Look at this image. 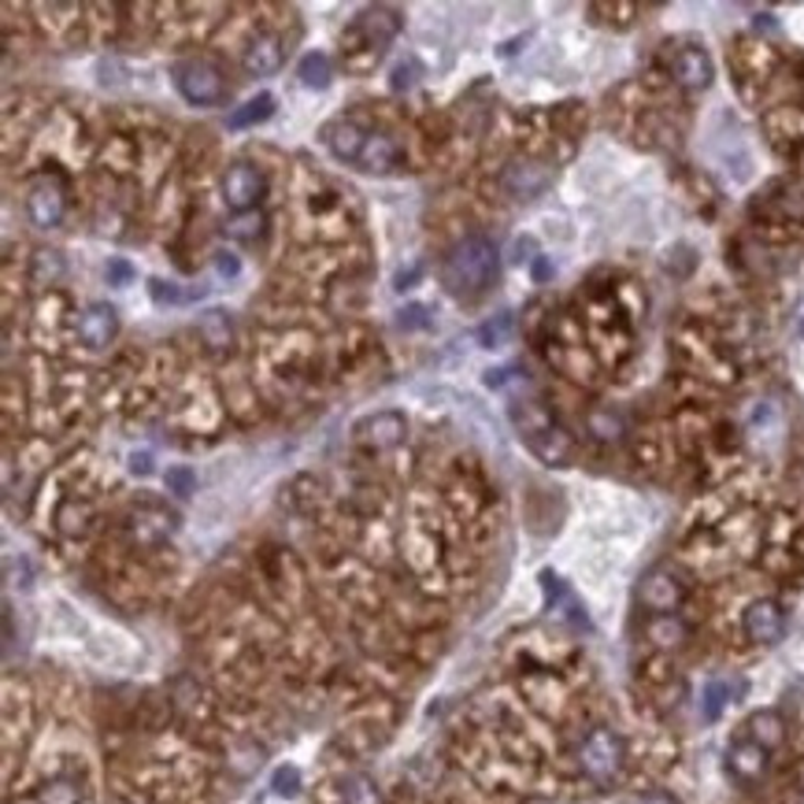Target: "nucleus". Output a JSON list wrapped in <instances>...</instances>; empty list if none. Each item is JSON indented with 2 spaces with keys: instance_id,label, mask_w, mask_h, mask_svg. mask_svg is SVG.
I'll return each mask as SVG.
<instances>
[{
  "instance_id": "nucleus-1",
  "label": "nucleus",
  "mask_w": 804,
  "mask_h": 804,
  "mask_svg": "<svg viewBox=\"0 0 804 804\" xmlns=\"http://www.w3.org/2000/svg\"><path fill=\"white\" fill-rule=\"evenodd\" d=\"M497 271H501V257H497L493 241L482 238V233H467L445 252L442 286L456 301H478L497 282Z\"/></svg>"
},
{
  "instance_id": "nucleus-2",
  "label": "nucleus",
  "mask_w": 804,
  "mask_h": 804,
  "mask_svg": "<svg viewBox=\"0 0 804 804\" xmlns=\"http://www.w3.org/2000/svg\"><path fill=\"white\" fill-rule=\"evenodd\" d=\"M512 420L519 426V437H523V445L531 449L537 460L548 464V467H567L575 464V437L559 426L553 415H548L537 401H526V404H512Z\"/></svg>"
},
{
  "instance_id": "nucleus-3",
  "label": "nucleus",
  "mask_w": 804,
  "mask_h": 804,
  "mask_svg": "<svg viewBox=\"0 0 804 804\" xmlns=\"http://www.w3.org/2000/svg\"><path fill=\"white\" fill-rule=\"evenodd\" d=\"M575 757H578L583 775L594 782V786H612V782L623 775L627 746L612 727H589L586 735L578 738Z\"/></svg>"
},
{
  "instance_id": "nucleus-4",
  "label": "nucleus",
  "mask_w": 804,
  "mask_h": 804,
  "mask_svg": "<svg viewBox=\"0 0 804 804\" xmlns=\"http://www.w3.org/2000/svg\"><path fill=\"white\" fill-rule=\"evenodd\" d=\"M171 75H175L178 94L197 108H216V105H222V97H227V78H222L219 64H211L205 56L178 59V64L171 67Z\"/></svg>"
},
{
  "instance_id": "nucleus-5",
  "label": "nucleus",
  "mask_w": 804,
  "mask_h": 804,
  "mask_svg": "<svg viewBox=\"0 0 804 804\" xmlns=\"http://www.w3.org/2000/svg\"><path fill=\"white\" fill-rule=\"evenodd\" d=\"M26 216L37 230H56L67 216V197L64 186L48 175H37L26 189Z\"/></svg>"
},
{
  "instance_id": "nucleus-6",
  "label": "nucleus",
  "mask_w": 804,
  "mask_h": 804,
  "mask_svg": "<svg viewBox=\"0 0 804 804\" xmlns=\"http://www.w3.org/2000/svg\"><path fill=\"white\" fill-rule=\"evenodd\" d=\"M682 597H686V586H682V578L671 572V567H653V572L638 583L641 608L653 616H675Z\"/></svg>"
},
{
  "instance_id": "nucleus-7",
  "label": "nucleus",
  "mask_w": 804,
  "mask_h": 804,
  "mask_svg": "<svg viewBox=\"0 0 804 804\" xmlns=\"http://www.w3.org/2000/svg\"><path fill=\"white\" fill-rule=\"evenodd\" d=\"M268 193V178H263L260 167L252 164H233L222 178V200L233 216H246V211L260 208V197Z\"/></svg>"
},
{
  "instance_id": "nucleus-8",
  "label": "nucleus",
  "mask_w": 804,
  "mask_h": 804,
  "mask_svg": "<svg viewBox=\"0 0 804 804\" xmlns=\"http://www.w3.org/2000/svg\"><path fill=\"white\" fill-rule=\"evenodd\" d=\"M741 630H746L752 645H779L782 634H786V612H782L779 600L757 597L741 616Z\"/></svg>"
},
{
  "instance_id": "nucleus-9",
  "label": "nucleus",
  "mask_w": 804,
  "mask_h": 804,
  "mask_svg": "<svg viewBox=\"0 0 804 804\" xmlns=\"http://www.w3.org/2000/svg\"><path fill=\"white\" fill-rule=\"evenodd\" d=\"M404 434H409V423H404L401 412H374L352 426L356 445H363V449H371V453L396 449V445L404 442Z\"/></svg>"
},
{
  "instance_id": "nucleus-10",
  "label": "nucleus",
  "mask_w": 804,
  "mask_h": 804,
  "mask_svg": "<svg viewBox=\"0 0 804 804\" xmlns=\"http://www.w3.org/2000/svg\"><path fill=\"white\" fill-rule=\"evenodd\" d=\"M553 186V167L542 160H512L501 171V189L515 200H534Z\"/></svg>"
},
{
  "instance_id": "nucleus-11",
  "label": "nucleus",
  "mask_w": 804,
  "mask_h": 804,
  "mask_svg": "<svg viewBox=\"0 0 804 804\" xmlns=\"http://www.w3.org/2000/svg\"><path fill=\"white\" fill-rule=\"evenodd\" d=\"M768 768H771V752L757 746L752 738H738L727 749V771L738 786H757V782L768 779Z\"/></svg>"
},
{
  "instance_id": "nucleus-12",
  "label": "nucleus",
  "mask_w": 804,
  "mask_h": 804,
  "mask_svg": "<svg viewBox=\"0 0 804 804\" xmlns=\"http://www.w3.org/2000/svg\"><path fill=\"white\" fill-rule=\"evenodd\" d=\"M401 26H404V19H401L396 8L374 4V8H368V12H360L356 26L349 30V37H363V45H368V48H382V45H390L396 34H401Z\"/></svg>"
},
{
  "instance_id": "nucleus-13",
  "label": "nucleus",
  "mask_w": 804,
  "mask_h": 804,
  "mask_svg": "<svg viewBox=\"0 0 804 804\" xmlns=\"http://www.w3.org/2000/svg\"><path fill=\"white\" fill-rule=\"evenodd\" d=\"M371 130H363L360 119H334V123L323 130V141L341 164H360L363 145H368Z\"/></svg>"
},
{
  "instance_id": "nucleus-14",
  "label": "nucleus",
  "mask_w": 804,
  "mask_h": 804,
  "mask_svg": "<svg viewBox=\"0 0 804 804\" xmlns=\"http://www.w3.org/2000/svg\"><path fill=\"white\" fill-rule=\"evenodd\" d=\"M127 531H130V542L134 545L152 548V545H160L171 537V531H175V515H167L164 508H156V504H141L138 512L130 515Z\"/></svg>"
},
{
  "instance_id": "nucleus-15",
  "label": "nucleus",
  "mask_w": 804,
  "mask_h": 804,
  "mask_svg": "<svg viewBox=\"0 0 804 804\" xmlns=\"http://www.w3.org/2000/svg\"><path fill=\"white\" fill-rule=\"evenodd\" d=\"M671 78H675L682 89H689V94L705 89L711 83V59L705 48H697V45L678 48V53L671 56Z\"/></svg>"
},
{
  "instance_id": "nucleus-16",
  "label": "nucleus",
  "mask_w": 804,
  "mask_h": 804,
  "mask_svg": "<svg viewBox=\"0 0 804 804\" xmlns=\"http://www.w3.org/2000/svg\"><path fill=\"white\" fill-rule=\"evenodd\" d=\"M119 334V315L111 304H89V308L78 315V338L89 349H105V345L116 341Z\"/></svg>"
},
{
  "instance_id": "nucleus-17",
  "label": "nucleus",
  "mask_w": 804,
  "mask_h": 804,
  "mask_svg": "<svg viewBox=\"0 0 804 804\" xmlns=\"http://www.w3.org/2000/svg\"><path fill=\"white\" fill-rule=\"evenodd\" d=\"M282 59H286V48L274 34H257L246 48V56H241V67L249 70L252 78H268L274 70L282 67Z\"/></svg>"
},
{
  "instance_id": "nucleus-18",
  "label": "nucleus",
  "mask_w": 804,
  "mask_h": 804,
  "mask_svg": "<svg viewBox=\"0 0 804 804\" xmlns=\"http://www.w3.org/2000/svg\"><path fill=\"white\" fill-rule=\"evenodd\" d=\"M746 738H752L757 746L763 749H779L782 741H786V719L779 716L775 708H760V711H752L749 722H746Z\"/></svg>"
},
{
  "instance_id": "nucleus-19",
  "label": "nucleus",
  "mask_w": 804,
  "mask_h": 804,
  "mask_svg": "<svg viewBox=\"0 0 804 804\" xmlns=\"http://www.w3.org/2000/svg\"><path fill=\"white\" fill-rule=\"evenodd\" d=\"M396 164H401V149H396V141L390 134L371 130L368 145H363V156H360V167L374 171V175H385V171H393Z\"/></svg>"
},
{
  "instance_id": "nucleus-20",
  "label": "nucleus",
  "mask_w": 804,
  "mask_h": 804,
  "mask_svg": "<svg viewBox=\"0 0 804 804\" xmlns=\"http://www.w3.org/2000/svg\"><path fill=\"white\" fill-rule=\"evenodd\" d=\"M197 334H200V341H205L211 352H230V345H233V319H230L227 312L211 308V312L200 315Z\"/></svg>"
},
{
  "instance_id": "nucleus-21",
  "label": "nucleus",
  "mask_w": 804,
  "mask_h": 804,
  "mask_svg": "<svg viewBox=\"0 0 804 804\" xmlns=\"http://www.w3.org/2000/svg\"><path fill=\"white\" fill-rule=\"evenodd\" d=\"M645 638L653 641L656 649H682L689 641V627L682 623L678 616H653L645 627Z\"/></svg>"
},
{
  "instance_id": "nucleus-22",
  "label": "nucleus",
  "mask_w": 804,
  "mask_h": 804,
  "mask_svg": "<svg viewBox=\"0 0 804 804\" xmlns=\"http://www.w3.org/2000/svg\"><path fill=\"white\" fill-rule=\"evenodd\" d=\"M271 116H274V97L271 94H257L252 100H246L241 108H233L227 123H230V130H249L257 123H268Z\"/></svg>"
},
{
  "instance_id": "nucleus-23",
  "label": "nucleus",
  "mask_w": 804,
  "mask_h": 804,
  "mask_svg": "<svg viewBox=\"0 0 804 804\" xmlns=\"http://www.w3.org/2000/svg\"><path fill=\"white\" fill-rule=\"evenodd\" d=\"M64 271H67V263L56 249H37L34 260H30V282H34V286H56V282L64 279Z\"/></svg>"
},
{
  "instance_id": "nucleus-24",
  "label": "nucleus",
  "mask_w": 804,
  "mask_h": 804,
  "mask_svg": "<svg viewBox=\"0 0 804 804\" xmlns=\"http://www.w3.org/2000/svg\"><path fill=\"white\" fill-rule=\"evenodd\" d=\"M341 804H385L382 790L374 786V779H368L363 771L341 779Z\"/></svg>"
},
{
  "instance_id": "nucleus-25",
  "label": "nucleus",
  "mask_w": 804,
  "mask_h": 804,
  "mask_svg": "<svg viewBox=\"0 0 804 804\" xmlns=\"http://www.w3.org/2000/svg\"><path fill=\"white\" fill-rule=\"evenodd\" d=\"M297 78H301V83L308 86V89H327V86H330V78H334L330 56H327V53H308V56H301Z\"/></svg>"
},
{
  "instance_id": "nucleus-26",
  "label": "nucleus",
  "mask_w": 804,
  "mask_h": 804,
  "mask_svg": "<svg viewBox=\"0 0 804 804\" xmlns=\"http://www.w3.org/2000/svg\"><path fill=\"white\" fill-rule=\"evenodd\" d=\"M771 205L786 222H804V182H786V186L775 189Z\"/></svg>"
},
{
  "instance_id": "nucleus-27",
  "label": "nucleus",
  "mask_w": 804,
  "mask_h": 804,
  "mask_svg": "<svg viewBox=\"0 0 804 804\" xmlns=\"http://www.w3.org/2000/svg\"><path fill=\"white\" fill-rule=\"evenodd\" d=\"M586 426L597 442H619V437H623V415L612 409H594L586 415Z\"/></svg>"
},
{
  "instance_id": "nucleus-28",
  "label": "nucleus",
  "mask_w": 804,
  "mask_h": 804,
  "mask_svg": "<svg viewBox=\"0 0 804 804\" xmlns=\"http://www.w3.org/2000/svg\"><path fill=\"white\" fill-rule=\"evenodd\" d=\"M89 519H94V508H89L86 501H64V508L56 512L59 531L70 534V537L86 534L89 531Z\"/></svg>"
},
{
  "instance_id": "nucleus-29",
  "label": "nucleus",
  "mask_w": 804,
  "mask_h": 804,
  "mask_svg": "<svg viewBox=\"0 0 804 804\" xmlns=\"http://www.w3.org/2000/svg\"><path fill=\"white\" fill-rule=\"evenodd\" d=\"M37 804H83V786L75 779L59 775L37 790Z\"/></svg>"
},
{
  "instance_id": "nucleus-30",
  "label": "nucleus",
  "mask_w": 804,
  "mask_h": 804,
  "mask_svg": "<svg viewBox=\"0 0 804 804\" xmlns=\"http://www.w3.org/2000/svg\"><path fill=\"white\" fill-rule=\"evenodd\" d=\"M263 227H268V219H263V211H246V216H233L227 222V238L233 241H246V246H252V241H260L263 238Z\"/></svg>"
},
{
  "instance_id": "nucleus-31",
  "label": "nucleus",
  "mask_w": 804,
  "mask_h": 804,
  "mask_svg": "<svg viewBox=\"0 0 804 804\" xmlns=\"http://www.w3.org/2000/svg\"><path fill=\"white\" fill-rule=\"evenodd\" d=\"M512 330H515L512 312H501V315H493L490 323H482V327H478V341H482L486 349H497V345H504L508 338H512Z\"/></svg>"
},
{
  "instance_id": "nucleus-32",
  "label": "nucleus",
  "mask_w": 804,
  "mask_h": 804,
  "mask_svg": "<svg viewBox=\"0 0 804 804\" xmlns=\"http://www.w3.org/2000/svg\"><path fill=\"white\" fill-rule=\"evenodd\" d=\"M164 482H167V490H171V493L182 497V501H186V497H189L193 490H197V475H193L189 467H167Z\"/></svg>"
},
{
  "instance_id": "nucleus-33",
  "label": "nucleus",
  "mask_w": 804,
  "mask_h": 804,
  "mask_svg": "<svg viewBox=\"0 0 804 804\" xmlns=\"http://www.w3.org/2000/svg\"><path fill=\"white\" fill-rule=\"evenodd\" d=\"M271 790L279 793V797H297L301 793V771L293 768V763H286V768H279L271 775Z\"/></svg>"
},
{
  "instance_id": "nucleus-34",
  "label": "nucleus",
  "mask_w": 804,
  "mask_h": 804,
  "mask_svg": "<svg viewBox=\"0 0 804 804\" xmlns=\"http://www.w3.org/2000/svg\"><path fill=\"white\" fill-rule=\"evenodd\" d=\"M727 697H730V686L727 682H708L705 686V700H700V708H705V719H716L719 711H722V705H727Z\"/></svg>"
},
{
  "instance_id": "nucleus-35",
  "label": "nucleus",
  "mask_w": 804,
  "mask_h": 804,
  "mask_svg": "<svg viewBox=\"0 0 804 804\" xmlns=\"http://www.w3.org/2000/svg\"><path fill=\"white\" fill-rule=\"evenodd\" d=\"M396 323H401L404 330H423V327H431V319H426V308H423V304H409V308L401 312V319H396Z\"/></svg>"
},
{
  "instance_id": "nucleus-36",
  "label": "nucleus",
  "mask_w": 804,
  "mask_h": 804,
  "mask_svg": "<svg viewBox=\"0 0 804 804\" xmlns=\"http://www.w3.org/2000/svg\"><path fill=\"white\" fill-rule=\"evenodd\" d=\"M149 293H152V301H156V304H178L182 301V293L171 286V282H160V279L149 282Z\"/></svg>"
},
{
  "instance_id": "nucleus-37",
  "label": "nucleus",
  "mask_w": 804,
  "mask_h": 804,
  "mask_svg": "<svg viewBox=\"0 0 804 804\" xmlns=\"http://www.w3.org/2000/svg\"><path fill=\"white\" fill-rule=\"evenodd\" d=\"M216 271L222 274V279H238V274H241V260L233 257V252L222 249V252H216Z\"/></svg>"
},
{
  "instance_id": "nucleus-38",
  "label": "nucleus",
  "mask_w": 804,
  "mask_h": 804,
  "mask_svg": "<svg viewBox=\"0 0 804 804\" xmlns=\"http://www.w3.org/2000/svg\"><path fill=\"white\" fill-rule=\"evenodd\" d=\"M130 279H134V268H130L127 260H111L108 263V282H111V286H127Z\"/></svg>"
},
{
  "instance_id": "nucleus-39",
  "label": "nucleus",
  "mask_w": 804,
  "mask_h": 804,
  "mask_svg": "<svg viewBox=\"0 0 804 804\" xmlns=\"http://www.w3.org/2000/svg\"><path fill=\"white\" fill-rule=\"evenodd\" d=\"M130 471H134V475H152V453H134V456H130Z\"/></svg>"
},
{
  "instance_id": "nucleus-40",
  "label": "nucleus",
  "mask_w": 804,
  "mask_h": 804,
  "mask_svg": "<svg viewBox=\"0 0 804 804\" xmlns=\"http://www.w3.org/2000/svg\"><path fill=\"white\" fill-rule=\"evenodd\" d=\"M412 86V67H396L393 70V89H409Z\"/></svg>"
},
{
  "instance_id": "nucleus-41",
  "label": "nucleus",
  "mask_w": 804,
  "mask_h": 804,
  "mask_svg": "<svg viewBox=\"0 0 804 804\" xmlns=\"http://www.w3.org/2000/svg\"><path fill=\"white\" fill-rule=\"evenodd\" d=\"M638 804H678L671 793H649V797H641Z\"/></svg>"
},
{
  "instance_id": "nucleus-42",
  "label": "nucleus",
  "mask_w": 804,
  "mask_h": 804,
  "mask_svg": "<svg viewBox=\"0 0 804 804\" xmlns=\"http://www.w3.org/2000/svg\"><path fill=\"white\" fill-rule=\"evenodd\" d=\"M534 279H537V282H545V279H548V263H545V260H537V263H534Z\"/></svg>"
}]
</instances>
